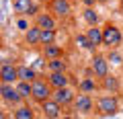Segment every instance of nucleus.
Wrapping results in <instances>:
<instances>
[{
  "mask_svg": "<svg viewBox=\"0 0 123 119\" xmlns=\"http://www.w3.org/2000/svg\"><path fill=\"white\" fill-rule=\"evenodd\" d=\"M53 99H55L60 105L68 107V105H72V103H74L76 94H74V90H72L70 86H62V88H55V90H53Z\"/></svg>",
  "mask_w": 123,
  "mask_h": 119,
  "instance_id": "9",
  "label": "nucleus"
},
{
  "mask_svg": "<svg viewBox=\"0 0 123 119\" xmlns=\"http://www.w3.org/2000/svg\"><path fill=\"white\" fill-rule=\"evenodd\" d=\"M80 2H82L84 6H94L97 4V0H80Z\"/></svg>",
  "mask_w": 123,
  "mask_h": 119,
  "instance_id": "29",
  "label": "nucleus"
},
{
  "mask_svg": "<svg viewBox=\"0 0 123 119\" xmlns=\"http://www.w3.org/2000/svg\"><path fill=\"white\" fill-rule=\"evenodd\" d=\"M25 43L29 45V47L41 45V27L39 25H33V27H29L25 31Z\"/></svg>",
  "mask_w": 123,
  "mask_h": 119,
  "instance_id": "11",
  "label": "nucleus"
},
{
  "mask_svg": "<svg viewBox=\"0 0 123 119\" xmlns=\"http://www.w3.org/2000/svg\"><path fill=\"white\" fill-rule=\"evenodd\" d=\"M62 107H64V105H60L53 97L41 103V111H43V115H45L47 119H57V117H62Z\"/></svg>",
  "mask_w": 123,
  "mask_h": 119,
  "instance_id": "8",
  "label": "nucleus"
},
{
  "mask_svg": "<svg viewBox=\"0 0 123 119\" xmlns=\"http://www.w3.org/2000/svg\"><path fill=\"white\" fill-rule=\"evenodd\" d=\"M97 111L98 115H103V117H111V115H115L119 111V101L117 97H113V94H107V97H101L97 101Z\"/></svg>",
  "mask_w": 123,
  "mask_h": 119,
  "instance_id": "3",
  "label": "nucleus"
},
{
  "mask_svg": "<svg viewBox=\"0 0 123 119\" xmlns=\"http://www.w3.org/2000/svg\"><path fill=\"white\" fill-rule=\"evenodd\" d=\"M37 10H39V6H37L35 2H33V6H31V8H29V13H27V17H37V14H39Z\"/></svg>",
  "mask_w": 123,
  "mask_h": 119,
  "instance_id": "28",
  "label": "nucleus"
},
{
  "mask_svg": "<svg viewBox=\"0 0 123 119\" xmlns=\"http://www.w3.org/2000/svg\"><path fill=\"white\" fill-rule=\"evenodd\" d=\"M86 35H88V39H90V43H92L94 49L103 45V29L98 25H90V29L86 31Z\"/></svg>",
  "mask_w": 123,
  "mask_h": 119,
  "instance_id": "14",
  "label": "nucleus"
},
{
  "mask_svg": "<svg viewBox=\"0 0 123 119\" xmlns=\"http://www.w3.org/2000/svg\"><path fill=\"white\" fill-rule=\"evenodd\" d=\"M74 43L78 45L80 49H94V47H92V43H90V39H88V35H86V33H78V35L74 37Z\"/></svg>",
  "mask_w": 123,
  "mask_h": 119,
  "instance_id": "24",
  "label": "nucleus"
},
{
  "mask_svg": "<svg viewBox=\"0 0 123 119\" xmlns=\"http://www.w3.org/2000/svg\"><path fill=\"white\" fill-rule=\"evenodd\" d=\"M47 70L49 72H66L68 70V62L64 60V56L62 57H53V60L47 62Z\"/></svg>",
  "mask_w": 123,
  "mask_h": 119,
  "instance_id": "18",
  "label": "nucleus"
},
{
  "mask_svg": "<svg viewBox=\"0 0 123 119\" xmlns=\"http://www.w3.org/2000/svg\"><path fill=\"white\" fill-rule=\"evenodd\" d=\"M12 6H14V13H17L18 17H23V14H27L29 8L33 6V0H14Z\"/></svg>",
  "mask_w": 123,
  "mask_h": 119,
  "instance_id": "22",
  "label": "nucleus"
},
{
  "mask_svg": "<svg viewBox=\"0 0 123 119\" xmlns=\"http://www.w3.org/2000/svg\"><path fill=\"white\" fill-rule=\"evenodd\" d=\"M101 86L105 88V90H109V93H117L119 90V78L117 76H113V74H107L105 78H101Z\"/></svg>",
  "mask_w": 123,
  "mask_h": 119,
  "instance_id": "16",
  "label": "nucleus"
},
{
  "mask_svg": "<svg viewBox=\"0 0 123 119\" xmlns=\"http://www.w3.org/2000/svg\"><path fill=\"white\" fill-rule=\"evenodd\" d=\"M119 6H121V13H123V0H121V2H119Z\"/></svg>",
  "mask_w": 123,
  "mask_h": 119,
  "instance_id": "31",
  "label": "nucleus"
},
{
  "mask_svg": "<svg viewBox=\"0 0 123 119\" xmlns=\"http://www.w3.org/2000/svg\"><path fill=\"white\" fill-rule=\"evenodd\" d=\"M72 105H74V111L84 113V115L92 113V109H94V101H92L90 93H80V94H76V99H74Z\"/></svg>",
  "mask_w": 123,
  "mask_h": 119,
  "instance_id": "5",
  "label": "nucleus"
},
{
  "mask_svg": "<svg viewBox=\"0 0 123 119\" xmlns=\"http://www.w3.org/2000/svg\"><path fill=\"white\" fill-rule=\"evenodd\" d=\"M121 41H123V33H121L119 27L111 25V23L103 27V45H105V47L115 49V47L121 45Z\"/></svg>",
  "mask_w": 123,
  "mask_h": 119,
  "instance_id": "2",
  "label": "nucleus"
},
{
  "mask_svg": "<svg viewBox=\"0 0 123 119\" xmlns=\"http://www.w3.org/2000/svg\"><path fill=\"white\" fill-rule=\"evenodd\" d=\"M90 70H92V74L97 76L98 80L101 78H105L107 74H109V57H105V56H92V60H90Z\"/></svg>",
  "mask_w": 123,
  "mask_h": 119,
  "instance_id": "4",
  "label": "nucleus"
},
{
  "mask_svg": "<svg viewBox=\"0 0 123 119\" xmlns=\"http://www.w3.org/2000/svg\"><path fill=\"white\" fill-rule=\"evenodd\" d=\"M43 56L47 57V60H53V57H62V56H64V47H62V45H55V43L43 45Z\"/></svg>",
  "mask_w": 123,
  "mask_h": 119,
  "instance_id": "17",
  "label": "nucleus"
},
{
  "mask_svg": "<svg viewBox=\"0 0 123 119\" xmlns=\"http://www.w3.org/2000/svg\"><path fill=\"white\" fill-rule=\"evenodd\" d=\"M49 10L57 19H68L72 14V4H70V0H51L49 2Z\"/></svg>",
  "mask_w": 123,
  "mask_h": 119,
  "instance_id": "7",
  "label": "nucleus"
},
{
  "mask_svg": "<svg viewBox=\"0 0 123 119\" xmlns=\"http://www.w3.org/2000/svg\"><path fill=\"white\" fill-rule=\"evenodd\" d=\"M107 57H109V62H111V64H115V66L123 64V56H121L119 51H115V49H111V51H109V56H107Z\"/></svg>",
  "mask_w": 123,
  "mask_h": 119,
  "instance_id": "26",
  "label": "nucleus"
},
{
  "mask_svg": "<svg viewBox=\"0 0 123 119\" xmlns=\"http://www.w3.org/2000/svg\"><path fill=\"white\" fill-rule=\"evenodd\" d=\"M17 90H18V94H21L25 101H29L31 99V94H33V82H29V80H17Z\"/></svg>",
  "mask_w": 123,
  "mask_h": 119,
  "instance_id": "15",
  "label": "nucleus"
},
{
  "mask_svg": "<svg viewBox=\"0 0 123 119\" xmlns=\"http://www.w3.org/2000/svg\"><path fill=\"white\" fill-rule=\"evenodd\" d=\"M17 27L21 29V31H27V29H29V23H27L25 19H18V21H17Z\"/></svg>",
  "mask_w": 123,
  "mask_h": 119,
  "instance_id": "27",
  "label": "nucleus"
},
{
  "mask_svg": "<svg viewBox=\"0 0 123 119\" xmlns=\"http://www.w3.org/2000/svg\"><path fill=\"white\" fill-rule=\"evenodd\" d=\"M55 43V29H41V45Z\"/></svg>",
  "mask_w": 123,
  "mask_h": 119,
  "instance_id": "25",
  "label": "nucleus"
},
{
  "mask_svg": "<svg viewBox=\"0 0 123 119\" xmlns=\"http://www.w3.org/2000/svg\"><path fill=\"white\" fill-rule=\"evenodd\" d=\"M55 21L57 17L49 10V13H39L35 17V25H39L41 29H55Z\"/></svg>",
  "mask_w": 123,
  "mask_h": 119,
  "instance_id": "12",
  "label": "nucleus"
},
{
  "mask_svg": "<svg viewBox=\"0 0 123 119\" xmlns=\"http://www.w3.org/2000/svg\"><path fill=\"white\" fill-rule=\"evenodd\" d=\"M97 2H101V4H107V2H111V0H97Z\"/></svg>",
  "mask_w": 123,
  "mask_h": 119,
  "instance_id": "30",
  "label": "nucleus"
},
{
  "mask_svg": "<svg viewBox=\"0 0 123 119\" xmlns=\"http://www.w3.org/2000/svg\"><path fill=\"white\" fill-rule=\"evenodd\" d=\"M82 19L88 25H98V14H97V10H94V6H86L84 13H82Z\"/></svg>",
  "mask_w": 123,
  "mask_h": 119,
  "instance_id": "23",
  "label": "nucleus"
},
{
  "mask_svg": "<svg viewBox=\"0 0 123 119\" xmlns=\"http://www.w3.org/2000/svg\"><path fill=\"white\" fill-rule=\"evenodd\" d=\"M18 68V80H29V82H33V80L37 78V72L33 66H17Z\"/></svg>",
  "mask_w": 123,
  "mask_h": 119,
  "instance_id": "20",
  "label": "nucleus"
},
{
  "mask_svg": "<svg viewBox=\"0 0 123 119\" xmlns=\"http://www.w3.org/2000/svg\"><path fill=\"white\" fill-rule=\"evenodd\" d=\"M12 117L14 119H33L35 113H33V109H31L29 105H21V107H17V109L12 111Z\"/></svg>",
  "mask_w": 123,
  "mask_h": 119,
  "instance_id": "21",
  "label": "nucleus"
},
{
  "mask_svg": "<svg viewBox=\"0 0 123 119\" xmlns=\"http://www.w3.org/2000/svg\"><path fill=\"white\" fill-rule=\"evenodd\" d=\"M47 80H49V84H51L53 90H55V88H62V86H68V84H70V76H68L66 72H49Z\"/></svg>",
  "mask_w": 123,
  "mask_h": 119,
  "instance_id": "13",
  "label": "nucleus"
},
{
  "mask_svg": "<svg viewBox=\"0 0 123 119\" xmlns=\"http://www.w3.org/2000/svg\"><path fill=\"white\" fill-rule=\"evenodd\" d=\"M97 88H98L97 80L90 78V76H86V78H82V80L78 82V90H80V93H94Z\"/></svg>",
  "mask_w": 123,
  "mask_h": 119,
  "instance_id": "19",
  "label": "nucleus"
},
{
  "mask_svg": "<svg viewBox=\"0 0 123 119\" xmlns=\"http://www.w3.org/2000/svg\"><path fill=\"white\" fill-rule=\"evenodd\" d=\"M51 97H53V88H51V84H49V80H43V78L37 76V78L33 80V94H31V99L41 105L43 101H47V99H51Z\"/></svg>",
  "mask_w": 123,
  "mask_h": 119,
  "instance_id": "1",
  "label": "nucleus"
},
{
  "mask_svg": "<svg viewBox=\"0 0 123 119\" xmlns=\"http://www.w3.org/2000/svg\"><path fill=\"white\" fill-rule=\"evenodd\" d=\"M0 80L14 84L18 80V68L12 66V64H2V68H0Z\"/></svg>",
  "mask_w": 123,
  "mask_h": 119,
  "instance_id": "10",
  "label": "nucleus"
},
{
  "mask_svg": "<svg viewBox=\"0 0 123 119\" xmlns=\"http://www.w3.org/2000/svg\"><path fill=\"white\" fill-rule=\"evenodd\" d=\"M0 94H2V101L8 103V105H18L21 101H25V99L18 94L17 86H12L10 82H2V86H0Z\"/></svg>",
  "mask_w": 123,
  "mask_h": 119,
  "instance_id": "6",
  "label": "nucleus"
}]
</instances>
